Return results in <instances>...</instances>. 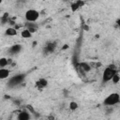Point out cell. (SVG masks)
Listing matches in <instances>:
<instances>
[{"label":"cell","instance_id":"5b68a950","mask_svg":"<svg viewBox=\"0 0 120 120\" xmlns=\"http://www.w3.org/2000/svg\"><path fill=\"white\" fill-rule=\"evenodd\" d=\"M17 34H18V32H17L16 28H14V27H8L5 31V35L8 37H15V36H17Z\"/></svg>","mask_w":120,"mask_h":120},{"label":"cell","instance_id":"9a60e30c","mask_svg":"<svg viewBox=\"0 0 120 120\" xmlns=\"http://www.w3.org/2000/svg\"><path fill=\"white\" fill-rule=\"evenodd\" d=\"M26 108L30 111V112H32V113H36V112H35V110L33 109V107H32L31 105H27V106H26Z\"/></svg>","mask_w":120,"mask_h":120},{"label":"cell","instance_id":"52a82bcc","mask_svg":"<svg viewBox=\"0 0 120 120\" xmlns=\"http://www.w3.org/2000/svg\"><path fill=\"white\" fill-rule=\"evenodd\" d=\"M17 120H30V113L28 112H21Z\"/></svg>","mask_w":120,"mask_h":120},{"label":"cell","instance_id":"8992f818","mask_svg":"<svg viewBox=\"0 0 120 120\" xmlns=\"http://www.w3.org/2000/svg\"><path fill=\"white\" fill-rule=\"evenodd\" d=\"M21 50H22V46L20 44H15L9 48V52L10 54H17L21 52Z\"/></svg>","mask_w":120,"mask_h":120},{"label":"cell","instance_id":"4fadbf2b","mask_svg":"<svg viewBox=\"0 0 120 120\" xmlns=\"http://www.w3.org/2000/svg\"><path fill=\"white\" fill-rule=\"evenodd\" d=\"M69 110H71V111H75V110H77L78 108H79V105H78V103L77 102H75V101H71L70 103H69Z\"/></svg>","mask_w":120,"mask_h":120},{"label":"cell","instance_id":"3957f363","mask_svg":"<svg viewBox=\"0 0 120 120\" xmlns=\"http://www.w3.org/2000/svg\"><path fill=\"white\" fill-rule=\"evenodd\" d=\"M115 72H117V71L115 70L114 68H111V67H110V68H106L105 70L103 71L102 82H107L111 81L112 78V76L114 75Z\"/></svg>","mask_w":120,"mask_h":120},{"label":"cell","instance_id":"277c9868","mask_svg":"<svg viewBox=\"0 0 120 120\" xmlns=\"http://www.w3.org/2000/svg\"><path fill=\"white\" fill-rule=\"evenodd\" d=\"M10 75V70L4 68H0V80H5L7 78H8Z\"/></svg>","mask_w":120,"mask_h":120},{"label":"cell","instance_id":"9c48e42d","mask_svg":"<svg viewBox=\"0 0 120 120\" xmlns=\"http://www.w3.org/2000/svg\"><path fill=\"white\" fill-rule=\"evenodd\" d=\"M21 36H22V38H30L32 37V34L30 33V31H29L27 28H25V29L22 30Z\"/></svg>","mask_w":120,"mask_h":120},{"label":"cell","instance_id":"ba28073f","mask_svg":"<svg viewBox=\"0 0 120 120\" xmlns=\"http://www.w3.org/2000/svg\"><path fill=\"white\" fill-rule=\"evenodd\" d=\"M83 5H84V3H83V2H82V1L74 2V3H72V4H71V9H72L73 11H75V10H77L78 8H82Z\"/></svg>","mask_w":120,"mask_h":120},{"label":"cell","instance_id":"7a4b0ae2","mask_svg":"<svg viewBox=\"0 0 120 120\" xmlns=\"http://www.w3.org/2000/svg\"><path fill=\"white\" fill-rule=\"evenodd\" d=\"M24 17L28 22H34L39 18V12L36 9H28L25 12Z\"/></svg>","mask_w":120,"mask_h":120},{"label":"cell","instance_id":"2e32d148","mask_svg":"<svg viewBox=\"0 0 120 120\" xmlns=\"http://www.w3.org/2000/svg\"><path fill=\"white\" fill-rule=\"evenodd\" d=\"M1 3H2V1H1V0H0V5H1Z\"/></svg>","mask_w":120,"mask_h":120},{"label":"cell","instance_id":"6da1fadb","mask_svg":"<svg viewBox=\"0 0 120 120\" xmlns=\"http://www.w3.org/2000/svg\"><path fill=\"white\" fill-rule=\"evenodd\" d=\"M120 101V96L118 93H112L110 94L105 99H104V104L107 106H112L115 104H118Z\"/></svg>","mask_w":120,"mask_h":120},{"label":"cell","instance_id":"8fae6325","mask_svg":"<svg viewBox=\"0 0 120 120\" xmlns=\"http://www.w3.org/2000/svg\"><path fill=\"white\" fill-rule=\"evenodd\" d=\"M7 66H8V58L6 57H1L0 58V68H4Z\"/></svg>","mask_w":120,"mask_h":120},{"label":"cell","instance_id":"e0dca14e","mask_svg":"<svg viewBox=\"0 0 120 120\" xmlns=\"http://www.w3.org/2000/svg\"><path fill=\"white\" fill-rule=\"evenodd\" d=\"M8 120H12V119H8Z\"/></svg>","mask_w":120,"mask_h":120},{"label":"cell","instance_id":"30bf717a","mask_svg":"<svg viewBox=\"0 0 120 120\" xmlns=\"http://www.w3.org/2000/svg\"><path fill=\"white\" fill-rule=\"evenodd\" d=\"M80 68H81L82 69V71H84V72H89V71L91 70V66H90L89 64L85 63V62L81 63V64H80Z\"/></svg>","mask_w":120,"mask_h":120},{"label":"cell","instance_id":"5bb4252c","mask_svg":"<svg viewBox=\"0 0 120 120\" xmlns=\"http://www.w3.org/2000/svg\"><path fill=\"white\" fill-rule=\"evenodd\" d=\"M112 81L113 83H118V82H119V81H120V76H119L118 72H115V73H114V75H113L112 78Z\"/></svg>","mask_w":120,"mask_h":120},{"label":"cell","instance_id":"7c38bea8","mask_svg":"<svg viewBox=\"0 0 120 120\" xmlns=\"http://www.w3.org/2000/svg\"><path fill=\"white\" fill-rule=\"evenodd\" d=\"M37 84L39 85L40 87H45V86L48 85V82H47V80H45V79H39V80L37 82Z\"/></svg>","mask_w":120,"mask_h":120}]
</instances>
